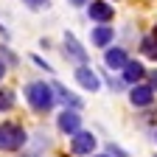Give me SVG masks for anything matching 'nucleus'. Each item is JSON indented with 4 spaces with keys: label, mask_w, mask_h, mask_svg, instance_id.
<instances>
[{
    "label": "nucleus",
    "mask_w": 157,
    "mask_h": 157,
    "mask_svg": "<svg viewBox=\"0 0 157 157\" xmlns=\"http://www.w3.org/2000/svg\"><path fill=\"white\" fill-rule=\"evenodd\" d=\"M25 98H28V104L36 109V112H48L56 101V95H53V87L45 84V82H31L25 87Z\"/></svg>",
    "instance_id": "f257e3e1"
},
{
    "label": "nucleus",
    "mask_w": 157,
    "mask_h": 157,
    "mask_svg": "<svg viewBox=\"0 0 157 157\" xmlns=\"http://www.w3.org/2000/svg\"><path fill=\"white\" fill-rule=\"evenodd\" d=\"M25 143V132L17 124H0V151H17Z\"/></svg>",
    "instance_id": "f03ea898"
},
{
    "label": "nucleus",
    "mask_w": 157,
    "mask_h": 157,
    "mask_svg": "<svg viewBox=\"0 0 157 157\" xmlns=\"http://www.w3.org/2000/svg\"><path fill=\"white\" fill-rule=\"evenodd\" d=\"M70 151L73 154H90V151H95V137L90 135V132H76L73 135V146H70Z\"/></svg>",
    "instance_id": "7ed1b4c3"
},
{
    "label": "nucleus",
    "mask_w": 157,
    "mask_h": 157,
    "mask_svg": "<svg viewBox=\"0 0 157 157\" xmlns=\"http://www.w3.org/2000/svg\"><path fill=\"white\" fill-rule=\"evenodd\" d=\"M151 98H154V90H151L149 84H135V87L129 90V101H132L135 107H149Z\"/></svg>",
    "instance_id": "20e7f679"
},
{
    "label": "nucleus",
    "mask_w": 157,
    "mask_h": 157,
    "mask_svg": "<svg viewBox=\"0 0 157 157\" xmlns=\"http://www.w3.org/2000/svg\"><path fill=\"white\" fill-rule=\"evenodd\" d=\"M56 124H59V129H62L65 135H76L78 126H82V121H78V112H76V109H65L62 115L56 118Z\"/></svg>",
    "instance_id": "39448f33"
},
{
    "label": "nucleus",
    "mask_w": 157,
    "mask_h": 157,
    "mask_svg": "<svg viewBox=\"0 0 157 157\" xmlns=\"http://www.w3.org/2000/svg\"><path fill=\"white\" fill-rule=\"evenodd\" d=\"M87 11H90V20H95V23H109V20L115 17L112 14V6L104 3V0H93Z\"/></svg>",
    "instance_id": "423d86ee"
},
{
    "label": "nucleus",
    "mask_w": 157,
    "mask_h": 157,
    "mask_svg": "<svg viewBox=\"0 0 157 157\" xmlns=\"http://www.w3.org/2000/svg\"><path fill=\"white\" fill-rule=\"evenodd\" d=\"M53 95H56L65 107H70V109H82V107H84V101H82V98H78V95H73V93H70L67 87H62V84H53Z\"/></svg>",
    "instance_id": "0eeeda50"
},
{
    "label": "nucleus",
    "mask_w": 157,
    "mask_h": 157,
    "mask_svg": "<svg viewBox=\"0 0 157 157\" xmlns=\"http://www.w3.org/2000/svg\"><path fill=\"white\" fill-rule=\"evenodd\" d=\"M65 53L73 59V62H78V65L87 62V53H84V48L78 45V39H76L73 34H65Z\"/></svg>",
    "instance_id": "6e6552de"
},
{
    "label": "nucleus",
    "mask_w": 157,
    "mask_h": 157,
    "mask_svg": "<svg viewBox=\"0 0 157 157\" xmlns=\"http://www.w3.org/2000/svg\"><path fill=\"white\" fill-rule=\"evenodd\" d=\"M76 82L82 84L84 90H90V93H95L98 87H101V84H98V76H95V73H93L90 67H84V65L76 70Z\"/></svg>",
    "instance_id": "1a4fd4ad"
},
{
    "label": "nucleus",
    "mask_w": 157,
    "mask_h": 157,
    "mask_svg": "<svg viewBox=\"0 0 157 157\" xmlns=\"http://www.w3.org/2000/svg\"><path fill=\"white\" fill-rule=\"evenodd\" d=\"M126 62H129V59H126V51H121V48H109V51H107V56H104V65H107L109 70L124 67Z\"/></svg>",
    "instance_id": "9d476101"
},
{
    "label": "nucleus",
    "mask_w": 157,
    "mask_h": 157,
    "mask_svg": "<svg viewBox=\"0 0 157 157\" xmlns=\"http://www.w3.org/2000/svg\"><path fill=\"white\" fill-rule=\"evenodd\" d=\"M143 76H146V67H143L140 62L129 59V62L124 65V82H140Z\"/></svg>",
    "instance_id": "9b49d317"
},
{
    "label": "nucleus",
    "mask_w": 157,
    "mask_h": 157,
    "mask_svg": "<svg viewBox=\"0 0 157 157\" xmlns=\"http://www.w3.org/2000/svg\"><path fill=\"white\" fill-rule=\"evenodd\" d=\"M109 42H112V28L101 25V28H95V31H93V45H98V48H107Z\"/></svg>",
    "instance_id": "f8f14e48"
},
{
    "label": "nucleus",
    "mask_w": 157,
    "mask_h": 157,
    "mask_svg": "<svg viewBox=\"0 0 157 157\" xmlns=\"http://www.w3.org/2000/svg\"><path fill=\"white\" fill-rule=\"evenodd\" d=\"M14 107V95L9 93V90H0V112H6V109H11Z\"/></svg>",
    "instance_id": "ddd939ff"
},
{
    "label": "nucleus",
    "mask_w": 157,
    "mask_h": 157,
    "mask_svg": "<svg viewBox=\"0 0 157 157\" xmlns=\"http://www.w3.org/2000/svg\"><path fill=\"white\" fill-rule=\"evenodd\" d=\"M140 48H143V53H146V56L157 59V42H154L151 36H146V39H143V42H140Z\"/></svg>",
    "instance_id": "4468645a"
},
{
    "label": "nucleus",
    "mask_w": 157,
    "mask_h": 157,
    "mask_svg": "<svg viewBox=\"0 0 157 157\" xmlns=\"http://www.w3.org/2000/svg\"><path fill=\"white\" fill-rule=\"evenodd\" d=\"M25 6H31V9H45L48 6V0H23Z\"/></svg>",
    "instance_id": "2eb2a0df"
},
{
    "label": "nucleus",
    "mask_w": 157,
    "mask_h": 157,
    "mask_svg": "<svg viewBox=\"0 0 157 157\" xmlns=\"http://www.w3.org/2000/svg\"><path fill=\"white\" fill-rule=\"evenodd\" d=\"M109 151H112V154H118V157H126V151H124L121 146H112V143H109Z\"/></svg>",
    "instance_id": "dca6fc26"
},
{
    "label": "nucleus",
    "mask_w": 157,
    "mask_h": 157,
    "mask_svg": "<svg viewBox=\"0 0 157 157\" xmlns=\"http://www.w3.org/2000/svg\"><path fill=\"white\" fill-rule=\"evenodd\" d=\"M149 82H151L149 87H151V90H157V70H151V73H149Z\"/></svg>",
    "instance_id": "f3484780"
},
{
    "label": "nucleus",
    "mask_w": 157,
    "mask_h": 157,
    "mask_svg": "<svg viewBox=\"0 0 157 157\" xmlns=\"http://www.w3.org/2000/svg\"><path fill=\"white\" fill-rule=\"evenodd\" d=\"M70 3H73V6H84L87 0H70Z\"/></svg>",
    "instance_id": "a211bd4d"
},
{
    "label": "nucleus",
    "mask_w": 157,
    "mask_h": 157,
    "mask_svg": "<svg viewBox=\"0 0 157 157\" xmlns=\"http://www.w3.org/2000/svg\"><path fill=\"white\" fill-rule=\"evenodd\" d=\"M3 73H6V65H3V62H0V78H3Z\"/></svg>",
    "instance_id": "6ab92c4d"
},
{
    "label": "nucleus",
    "mask_w": 157,
    "mask_h": 157,
    "mask_svg": "<svg viewBox=\"0 0 157 157\" xmlns=\"http://www.w3.org/2000/svg\"><path fill=\"white\" fill-rule=\"evenodd\" d=\"M151 39H157V25H154V36H151Z\"/></svg>",
    "instance_id": "aec40b11"
},
{
    "label": "nucleus",
    "mask_w": 157,
    "mask_h": 157,
    "mask_svg": "<svg viewBox=\"0 0 157 157\" xmlns=\"http://www.w3.org/2000/svg\"><path fill=\"white\" fill-rule=\"evenodd\" d=\"M23 157H34V154H23Z\"/></svg>",
    "instance_id": "412c9836"
}]
</instances>
